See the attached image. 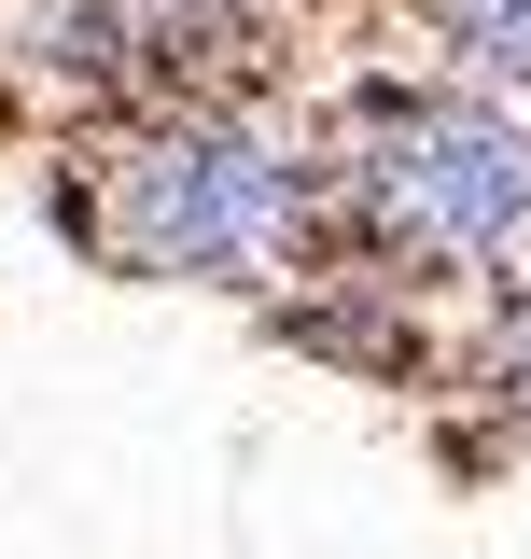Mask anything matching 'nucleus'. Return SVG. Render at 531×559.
I'll use <instances>...</instances> for the list:
<instances>
[{
    "mask_svg": "<svg viewBox=\"0 0 531 559\" xmlns=\"http://www.w3.org/2000/svg\"><path fill=\"white\" fill-rule=\"evenodd\" d=\"M70 224L127 280H266L308 238V154L266 140L252 112H224V98H168L98 154Z\"/></svg>",
    "mask_w": 531,
    "mask_h": 559,
    "instance_id": "1",
    "label": "nucleus"
},
{
    "mask_svg": "<svg viewBox=\"0 0 531 559\" xmlns=\"http://www.w3.org/2000/svg\"><path fill=\"white\" fill-rule=\"evenodd\" d=\"M350 182L434 266H504L531 238V127L489 112V98H405V112H378L364 154H350Z\"/></svg>",
    "mask_w": 531,
    "mask_h": 559,
    "instance_id": "2",
    "label": "nucleus"
},
{
    "mask_svg": "<svg viewBox=\"0 0 531 559\" xmlns=\"http://www.w3.org/2000/svg\"><path fill=\"white\" fill-rule=\"evenodd\" d=\"M28 57L57 84H84V98L168 112V98H210L224 70H252V28L224 0H43Z\"/></svg>",
    "mask_w": 531,
    "mask_h": 559,
    "instance_id": "3",
    "label": "nucleus"
},
{
    "mask_svg": "<svg viewBox=\"0 0 531 559\" xmlns=\"http://www.w3.org/2000/svg\"><path fill=\"white\" fill-rule=\"evenodd\" d=\"M434 28H448L489 84H518V98H531V0H434Z\"/></svg>",
    "mask_w": 531,
    "mask_h": 559,
    "instance_id": "4",
    "label": "nucleus"
},
{
    "mask_svg": "<svg viewBox=\"0 0 531 559\" xmlns=\"http://www.w3.org/2000/svg\"><path fill=\"white\" fill-rule=\"evenodd\" d=\"M489 406H504V419L531 433V294L504 308V322H489Z\"/></svg>",
    "mask_w": 531,
    "mask_h": 559,
    "instance_id": "5",
    "label": "nucleus"
}]
</instances>
